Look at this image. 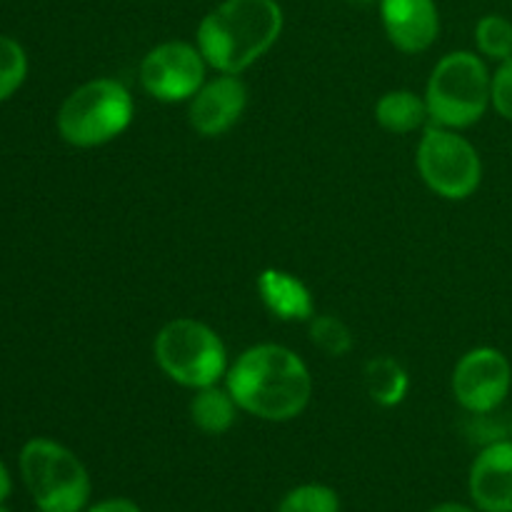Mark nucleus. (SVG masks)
Here are the masks:
<instances>
[{"instance_id":"nucleus-3","label":"nucleus","mask_w":512,"mask_h":512,"mask_svg":"<svg viewBox=\"0 0 512 512\" xmlns=\"http://www.w3.org/2000/svg\"><path fill=\"white\" fill-rule=\"evenodd\" d=\"M430 123L450 130L473 128L493 108V73L473 50H453L435 63L425 85Z\"/></svg>"},{"instance_id":"nucleus-1","label":"nucleus","mask_w":512,"mask_h":512,"mask_svg":"<svg viewBox=\"0 0 512 512\" xmlns=\"http://www.w3.org/2000/svg\"><path fill=\"white\" fill-rule=\"evenodd\" d=\"M225 388L240 413L265 423H290L310 405L313 375L295 350L278 343H258L243 350L230 365Z\"/></svg>"},{"instance_id":"nucleus-24","label":"nucleus","mask_w":512,"mask_h":512,"mask_svg":"<svg viewBox=\"0 0 512 512\" xmlns=\"http://www.w3.org/2000/svg\"><path fill=\"white\" fill-rule=\"evenodd\" d=\"M428 512H480L473 503H458V500H445V503H438L435 508H430Z\"/></svg>"},{"instance_id":"nucleus-4","label":"nucleus","mask_w":512,"mask_h":512,"mask_svg":"<svg viewBox=\"0 0 512 512\" xmlns=\"http://www.w3.org/2000/svg\"><path fill=\"white\" fill-rule=\"evenodd\" d=\"M20 480L38 512H83L93 483L83 460L53 438H30L18 455Z\"/></svg>"},{"instance_id":"nucleus-9","label":"nucleus","mask_w":512,"mask_h":512,"mask_svg":"<svg viewBox=\"0 0 512 512\" xmlns=\"http://www.w3.org/2000/svg\"><path fill=\"white\" fill-rule=\"evenodd\" d=\"M453 398L465 413L493 415L512 390V365L508 355L490 345L468 350L455 363L450 378Z\"/></svg>"},{"instance_id":"nucleus-15","label":"nucleus","mask_w":512,"mask_h":512,"mask_svg":"<svg viewBox=\"0 0 512 512\" xmlns=\"http://www.w3.org/2000/svg\"><path fill=\"white\" fill-rule=\"evenodd\" d=\"M238 413L240 408L230 390L220 388V385L195 390L188 405L190 423L205 435H225L228 430H233Z\"/></svg>"},{"instance_id":"nucleus-12","label":"nucleus","mask_w":512,"mask_h":512,"mask_svg":"<svg viewBox=\"0 0 512 512\" xmlns=\"http://www.w3.org/2000/svg\"><path fill=\"white\" fill-rule=\"evenodd\" d=\"M380 23L400 53H425L440 35V10L435 0H380Z\"/></svg>"},{"instance_id":"nucleus-16","label":"nucleus","mask_w":512,"mask_h":512,"mask_svg":"<svg viewBox=\"0 0 512 512\" xmlns=\"http://www.w3.org/2000/svg\"><path fill=\"white\" fill-rule=\"evenodd\" d=\"M363 383L375 405H380V408H395V405H400L408 398L410 375L395 358L378 355V358L365 363Z\"/></svg>"},{"instance_id":"nucleus-5","label":"nucleus","mask_w":512,"mask_h":512,"mask_svg":"<svg viewBox=\"0 0 512 512\" xmlns=\"http://www.w3.org/2000/svg\"><path fill=\"white\" fill-rule=\"evenodd\" d=\"M135 118L133 93L115 78H93L78 85L55 115L58 135L73 148H100L120 138Z\"/></svg>"},{"instance_id":"nucleus-17","label":"nucleus","mask_w":512,"mask_h":512,"mask_svg":"<svg viewBox=\"0 0 512 512\" xmlns=\"http://www.w3.org/2000/svg\"><path fill=\"white\" fill-rule=\"evenodd\" d=\"M475 48L485 60L503 63L512 55V18L488 13L475 23Z\"/></svg>"},{"instance_id":"nucleus-14","label":"nucleus","mask_w":512,"mask_h":512,"mask_svg":"<svg viewBox=\"0 0 512 512\" xmlns=\"http://www.w3.org/2000/svg\"><path fill=\"white\" fill-rule=\"evenodd\" d=\"M375 120L380 128L393 135H410L415 130L428 128L430 113L425 95L408 88L388 90L375 103Z\"/></svg>"},{"instance_id":"nucleus-26","label":"nucleus","mask_w":512,"mask_h":512,"mask_svg":"<svg viewBox=\"0 0 512 512\" xmlns=\"http://www.w3.org/2000/svg\"><path fill=\"white\" fill-rule=\"evenodd\" d=\"M0 512H10L8 508H5V505H0Z\"/></svg>"},{"instance_id":"nucleus-8","label":"nucleus","mask_w":512,"mask_h":512,"mask_svg":"<svg viewBox=\"0 0 512 512\" xmlns=\"http://www.w3.org/2000/svg\"><path fill=\"white\" fill-rule=\"evenodd\" d=\"M210 65L195 43L185 40H165L155 45L140 60V85L150 98L160 103H188L200 85Z\"/></svg>"},{"instance_id":"nucleus-7","label":"nucleus","mask_w":512,"mask_h":512,"mask_svg":"<svg viewBox=\"0 0 512 512\" xmlns=\"http://www.w3.org/2000/svg\"><path fill=\"white\" fill-rule=\"evenodd\" d=\"M423 183L445 200H468L483 183V158L460 130L428 125L415 150Z\"/></svg>"},{"instance_id":"nucleus-27","label":"nucleus","mask_w":512,"mask_h":512,"mask_svg":"<svg viewBox=\"0 0 512 512\" xmlns=\"http://www.w3.org/2000/svg\"><path fill=\"white\" fill-rule=\"evenodd\" d=\"M510 438H512V418H510Z\"/></svg>"},{"instance_id":"nucleus-10","label":"nucleus","mask_w":512,"mask_h":512,"mask_svg":"<svg viewBox=\"0 0 512 512\" xmlns=\"http://www.w3.org/2000/svg\"><path fill=\"white\" fill-rule=\"evenodd\" d=\"M248 108V85L240 75L218 73L188 100V123L203 138H220L238 125Z\"/></svg>"},{"instance_id":"nucleus-18","label":"nucleus","mask_w":512,"mask_h":512,"mask_svg":"<svg viewBox=\"0 0 512 512\" xmlns=\"http://www.w3.org/2000/svg\"><path fill=\"white\" fill-rule=\"evenodd\" d=\"M275 512H340V495L325 483H303L280 498Z\"/></svg>"},{"instance_id":"nucleus-2","label":"nucleus","mask_w":512,"mask_h":512,"mask_svg":"<svg viewBox=\"0 0 512 512\" xmlns=\"http://www.w3.org/2000/svg\"><path fill=\"white\" fill-rule=\"evenodd\" d=\"M283 28L278 0H220L198 23L195 45L215 73L240 75L278 43Z\"/></svg>"},{"instance_id":"nucleus-13","label":"nucleus","mask_w":512,"mask_h":512,"mask_svg":"<svg viewBox=\"0 0 512 512\" xmlns=\"http://www.w3.org/2000/svg\"><path fill=\"white\" fill-rule=\"evenodd\" d=\"M265 308L285 323H310L315 315V300L308 285L298 275L280 268H265L255 280Z\"/></svg>"},{"instance_id":"nucleus-11","label":"nucleus","mask_w":512,"mask_h":512,"mask_svg":"<svg viewBox=\"0 0 512 512\" xmlns=\"http://www.w3.org/2000/svg\"><path fill=\"white\" fill-rule=\"evenodd\" d=\"M468 495L480 512H512V438L480 448L468 470Z\"/></svg>"},{"instance_id":"nucleus-6","label":"nucleus","mask_w":512,"mask_h":512,"mask_svg":"<svg viewBox=\"0 0 512 512\" xmlns=\"http://www.w3.org/2000/svg\"><path fill=\"white\" fill-rule=\"evenodd\" d=\"M153 358L173 383L200 390L228 375V348L223 338L195 318L168 320L153 340Z\"/></svg>"},{"instance_id":"nucleus-25","label":"nucleus","mask_w":512,"mask_h":512,"mask_svg":"<svg viewBox=\"0 0 512 512\" xmlns=\"http://www.w3.org/2000/svg\"><path fill=\"white\" fill-rule=\"evenodd\" d=\"M350 3H360V5H370V3H380V0H350Z\"/></svg>"},{"instance_id":"nucleus-22","label":"nucleus","mask_w":512,"mask_h":512,"mask_svg":"<svg viewBox=\"0 0 512 512\" xmlns=\"http://www.w3.org/2000/svg\"><path fill=\"white\" fill-rule=\"evenodd\" d=\"M83 512H143L135 500L123 498V495H115V498L98 500V503H90Z\"/></svg>"},{"instance_id":"nucleus-20","label":"nucleus","mask_w":512,"mask_h":512,"mask_svg":"<svg viewBox=\"0 0 512 512\" xmlns=\"http://www.w3.org/2000/svg\"><path fill=\"white\" fill-rule=\"evenodd\" d=\"M310 340H313L315 348H320L330 358H343L353 350V333L335 315L315 313L310 318Z\"/></svg>"},{"instance_id":"nucleus-19","label":"nucleus","mask_w":512,"mask_h":512,"mask_svg":"<svg viewBox=\"0 0 512 512\" xmlns=\"http://www.w3.org/2000/svg\"><path fill=\"white\" fill-rule=\"evenodd\" d=\"M28 53L10 35H0V103L13 98L28 78Z\"/></svg>"},{"instance_id":"nucleus-21","label":"nucleus","mask_w":512,"mask_h":512,"mask_svg":"<svg viewBox=\"0 0 512 512\" xmlns=\"http://www.w3.org/2000/svg\"><path fill=\"white\" fill-rule=\"evenodd\" d=\"M493 110L512 123V55L493 70Z\"/></svg>"},{"instance_id":"nucleus-23","label":"nucleus","mask_w":512,"mask_h":512,"mask_svg":"<svg viewBox=\"0 0 512 512\" xmlns=\"http://www.w3.org/2000/svg\"><path fill=\"white\" fill-rule=\"evenodd\" d=\"M13 495V475H10L8 465L0 460V505Z\"/></svg>"}]
</instances>
